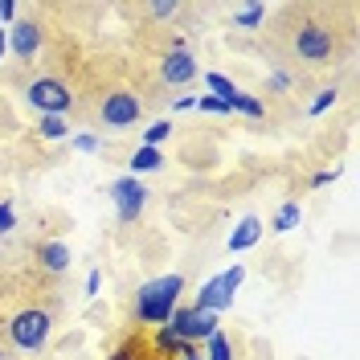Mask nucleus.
<instances>
[{"instance_id": "f257e3e1", "label": "nucleus", "mask_w": 360, "mask_h": 360, "mask_svg": "<svg viewBox=\"0 0 360 360\" xmlns=\"http://www.w3.org/2000/svg\"><path fill=\"white\" fill-rule=\"evenodd\" d=\"M184 291V274H164L156 283H143L135 291V323H168Z\"/></svg>"}, {"instance_id": "f03ea898", "label": "nucleus", "mask_w": 360, "mask_h": 360, "mask_svg": "<svg viewBox=\"0 0 360 360\" xmlns=\"http://www.w3.org/2000/svg\"><path fill=\"white\" fill-rule=\"evenodd\" d=\"M246 283V270L242 266H229L221 270V274H213L209 283H205L201 291H197V311H213V315H221L229 303H233V295H238V287Z\"/></svg>"}, {"instance_id": "7ed1b4c3", "label": "nucleus", "mask_w": 360, "mask_h": 360, "mask_svg": "<svg viewBox=\"0 0 360 360\" xmlns=\"http://www.w3.org/2000/svg\"><path fill=\"white\" fill-rule=\"evenodd\" d=\"M8 336L25 352H41L45 340H49V311L45 307H25V311H17L13 323H8Z\"/></svg>"}, {"instance_id": "20e7f679", "label": "nucleus", "mask_w": 360, "mask_h": 360, "mask_svg": "<svg viewBox=\"0 0 360 360\" xmlns=\"http://www.w3.org/2000/svg\"><path fill=\"white\" fill-rule=\"evenodd\" d=\"M25 98L37 107V115H62V119H66V111L74 107L70 86L66 82H58V78H33L29 90H25Z\"/></svg>"}, {"instance_id": "39448f33", "label": "nucleus", "mask_w": 360, "mask_h": 360, "mask_svg": "<svg viewBox=\"0 0 360 360\" xmlns=\"http://www.w3.org/2000/svg\"><path fill=\"white\" fill-rule=\"evenodd\" d=\"M168 328L176 332L184 344H201L217 332V315L213 311H197V307H176L172 319H168Z\"/></svg>"}, {"instance_id": "423d86ee", "label": "nucleus", "mask_w": 360, "mask_h": 360, "mask_svg": "<svg viewBox=\"0 0 360 360\" xmlns=\"http://www.w3.org/2000/svg\"><path fill=\"white\" fill-rule=\"evenodd\" d=\"M139 115H143V103L135 98L131 90H111V94L103 98V123H107V127H115V131L131 127Z\"/></svg>"}, {"instance_id": "0eeeda50", "label": "nucleus", "mask_w": 360, "mask_h": 360, "mask_svg": "<svg viewBox=\"0 0 360 360\" xmlns=\"http://www.w3.org/2000/svg\"><path fill=\"white\" fill-rule=\"evenodd\" d=\"M111 201L119 209V221H135L148 205V188L139 184V176H123L111 184Z\"/></svg>"}, {"instance_id": "6e6552de", "label": "nucleus", "mask_w": 360, "mask_h": 360, "mask_svg": "<svg viewBox=\"0 0 360 360\" xmlns=\"http://www.w3.org/2000/svg\"><path fill=\"white\" fill-rule=\"evenodd\" d=\"M295 49H299V58H307V62H328L332 58V29H323V25H303L299 29V37H295Z\"/></svg>"}, {"instance_id": "1a4fd4ad", "label": "nucleus", "mask_w": 360, "mask_h": 360, "mask_svg": "<svg viewBox=\"0 0 360 360\" xmlns=\"http://www.w3.org/2000/svg\"><path fill=\"white\" fill-rule=\"evenodd\" d=\"M8 49L21 62H29L41 49V29H37V21H13V29H8Z\"/></svg>"}, {"instance_id": "9d476101", "label": "nucleus", "mask_w": 360, "mask_h": 360, "mask_svg": "<svg viewBox=\"0 0 360 360\" xmlns=\"http://www.w3.org/2000/svg\"><path fill=\"white\" fill-rule=\"evenodd\" d=\"M160 74H164V82L184 86V82H193V78H197V62H193V53H188V49H172V53L164 58Z\"/></svg>"}, {"instance_id": "9b49d317", "label": "nucleus", "mask_w": 360, "mask_h": 360, "mask_svg": "<svg viewBox=\"0 0 360 360\" xmlns=\"http://www.w3.org/2000/svg\"><path fill=\"white\" fill-rule=\"evenodd\" d=\"M258 238H262V221L258 217H242V221L233 225V233H229V250L242 254V250L258 246Z\"/></svg>"}, {"instance_id": "f8f14e48", "label": "nucleus", "mask_w": 360, "mask_h": 360, "mask_svg": "<svg viewBox=\"0 0 360 360\" xmlns=\"http://www.w3.org/2000/svg\"><path fill=\"white\" fill-rule=\"evenodd\" d=\"M37 258H41V266L49 270V274H62V270L74 262L66 242H45V246H37Z\"/></svg>"}, {"instance_id": "ddd939ff", "label": "nucleus", "mask_w": 360, "mask_h": 360, "mask_svg": "<svg viewBox=\"0 0 360 360\" xmlns=\"http://www.w3.org/2000/svg\"><path fill=\"white\" fill-rule=\"evenodd\" d=\"M205 86H209V94L221 103L225 111H229V103H233V94H238V86L225 78V74H205Z\"/></svg>"}, {"instance_id": "4468645a", "label": "nucleus", "mask_w": 360, "mask_h": 360, "mask_svg": "<svg viewBox=\"0 0 360 360\" xmlns=\"http://www.w3.org/2000/svg\"><path fill=\"white\" fill-rule=\"evenodd\" d=\"M201 356L205 360H233V344H229V336H225L221 328L205 340V352H201Z\"/></svg>"}, {"instance_id": "2eb2a0df", "label": "nucleus", "mask_w": 360, "mask_h": 360, "mask_svg": "<svg viewBox=\"0 0 360 360\" xmlns=\"http://www.w3.org/2000/svg\"><path fill=\"white\" fill-rule=\"evenodd\" d=\"M37 135H41V139H66L70 123L62 115H41V119H37Z\"/></svg>"}, {"instance_id": "dca6fc26", "label": "nucleus", "mask_w": 360, "mask_h": 360, "mask_svg": "<svg viewBox=\"0 0 360 360\" xmlns=\"http://www.w3.org/2000/svg\"><path fill=\"white\" fill-rule=\"evenodd\" d=\"M160 164H164L160 148H139V152L131 156V176H139V172H156Z\"/></svg>"}, {"instance_id": "f3484780", "label": "nucleus", "mask_w": 360, "mask_h": 360, "mask_svg": "<svg viewBox=\"0 0 360 360\" xmlns=\"http://www.w3.org/2000/svg\"><path fill=\"white\" fill-rule=\"evenodd\" d=\"M299 217H303V209H299V201H287L278 213H274V233H291L295 225H299Z\"/></svg>"}, {"instance_id": "a211bd4d", "label": "nucleus", "mask_w": 360, "mask_h": 360, "mask_svg": "<svg viewBox=\"0 0 360 360\" xmlns=\"http://www.w3.org/2000/svg\"><path fill=\"white\" fill-rule=\"evenodd\" d=\"M148 356H152V348H148L143 340H123L111 352V360H148Z\"/></svg>"}, {"instance_id": "6ab92c4d", "label": "nucleus", "mask_w": 360, "mask_h": 360, "mask_svg": "<svg viewBox=\"0 0 360 360\" xmlns=\"http://www.w3.org/2000/svg\"><path fill=\"white\" fill-rule=\"evenodd\" d=\"M266 17V4H242L238 13H233V25H242V29H258Z\"/></svg>"}, {"instance_id": "aec40b11", "label": "nucleus", "mask_w": 360, "mask_h": 360, "mask_svg": "<svg viewBox=\"0 0 360 360\" xmlns=\"http://www.w3.org/2000/svg\"><path fill=\"white\" fill-rule=\"evenodd\" d=\"M168 135H172V123H168V119H156V123L143 131V148H160Z\"/></svg>"}, {"instance_id": "412c9836", "label": "nucleus", "mask_w": 360, "mask_h": 360, "mask_svg": "<svg viewBox=\"0 0 360 360\" xmlns=\"http://www.w3.org/2000/svg\"><path fill=\"white\" fill-rule=\"evenodd\" d=\"M229 111H242V115H250V119H258V115H262V103H258L254 94H242V90H238L233 103H229Z\"/></svg>"}, {"instance_id": "4be33fe9", "label": "nucleus", "mask_w": 360, "mask_h": 360, "mask_svg": "<svg viewBox=\"0 0 360 360\" xmlns=\"http://www.w3.org/2000/svg\"><path fill=\"white\" fill-rule=\"evenodd\" d=\"M328 107H336V90H319L315 103H311V115H323Z\"/></svg>"}, {"instance_id": "5701e85b", "label": "nucleus", "mask_w": 360, "mask_h": 360, "mask_svg": "<svg viewBox=\"0 0 360 360\" xmlns=\"http://www.w3.org/2000/svg\"><path fill=\"white\" fill-rule=\"evenodd\" d=\"M176 0H156V4H152V17H160V21H164V17H176Z\"/></svg>"}, {"instance_id": "b1692460", "label": "nucleus", "mask_w": 360, "mask_h": 360, "mask_svg": "<svg viewBox=\"0 0 360 360\" xmlns=\"http://www.w3.org/2000/svg\"><path fill=\"white\" fill-rule=\"evenodd\" d=\"M13 225H17V213H13V205L0 201V233H8Z\"/></svg>"}, {"instance_id": "393cba45", "label": "nucleus", "mask_w": 360, "mask_h": 360, "mask_svg": "<svg viewBox=\"0 0 360 360\" xmlns=\"http://www.w3.org/2000/svg\"><path fill=\"white\" fill-rule=\"evenodd\" d=\"M197 107H201L205 115H225V107L213 98V94H201V98H197Z\"/></svg>"}, {"instance_id": "a878e982", "label": "nucleus", "mask_w": 360, "mask_h": 360, "mask_svg": "<svg viewBox=\"0 0 360 360\" xmlns=\"http://www.w3.org/2000/svg\"><path fill=\"white\" fill-rule=\"evenodd\" d=\"M74 148L78 152H98V139L94 135H74Z\"/></svg>"}, {"instance_id": "bb28decb", "label": "nucleus", "mask_w": 360, "mask_h": 360, "mask_svg": "<svg viewBox=\"0 0 360 360\" xmlns=\"http://www.w3.org/2000/svg\"><path fill=\"white\" fill-rule=\"evenodd\" d=\"M0 21H4V25L17 21V4H13V0H0Z\"/></svg>"}, {"instance_id": "cd10ccee", "label": "nucleus", "mask_w": 360, "mask_h": 360, "mask_svg": "<svg viewBox=\"0 0 360 360\" xmlns=\"http://www.w3.org/2000/svg\"><path fill=\"white\" fill-rule=\"evenodd\" d=\"M98 287H103V274H98V270H90V274H86V299H94Z\"/></svg>"}, {"instance_id": "c85d7f7f", "label": "nucleus", "mask_w": 360, "mask_h": 360, "mask_svg": "<svg viewBox=\"0 0 360 360\" xmlns=\"http://www.w3.org/2000/svg\"><path fill=\"white\" fill-rule=\"evenodd\" d=\"M336 176H340L336 168H328V172H315V176H311V188H323V184H332Z\"/></svg>"}, {"instance_id": "c756f323", "label": "nucleus", "mask_w": 360, "mask_h": 360, "mask_svg": "<svg viewBox=\"0 0 360 360\" xmlns=\"http://www.w3.org/2000/svg\"><path fill=\"white\" fill-rule=\"evenodd\" d=\"M270 86H274V90H287V86H291V78H287V74H270Z\"/></svg>"}, {"instance_id": "7c9ffc66", "label": "nucleus", "mask_w": 360, "mask_h": 360, "mask_svg": "<svg viewBox=\"0 0 360 360\" xmlns=\"http://www.w3.org/2000/svg\"><path fill=\"white\" fill-rule=\"evenodd\" d=\"M172 107H176V111H193V107H197V98H193V94H184V98H176Z\"/></svg>"}, {"instance_id": "2f4dec72", "label": "nucleus", "mask_w": 360, "mask_h": 360, "mask_svg": "<svg viewBox=\"0 0 360 360\" xmlns=\"http://www.w3.org/2000/svg\"><path fill=\"white\" fill-rule=\"evenodd\" d=\"M4 45H8V33H4V25H0V62H4Z\"/></svg>"}, {"instance_id": "473e14b6", "label": "nucleus", "mask_w": 360, "mask_h": 360, "mask_svg": "<svg viewBox=\"0 0 360 360\" xmlns=\"http://www.w3.org/2000/svg\"><path fill=\"white\" fill-rule=\"evenodd\" d=\"M184 360H205V356H201V348H193V352H188Z\"/></svg>"}, {"instance_id": "72a5a7b5", "label": "nucleus", "mask_w": 360, "mask_h": 360, "mask_svg": "<svg viewBox=\"0 0 360 360\" xmlns=\"http://www.w3.org/2000/svg\"><path fill=\"white\" fill-rule=\"evenodd\" d=\"M148 360H168V356H160V352H152V356H148Z\"/></svg>"}, {"instance_id": "f704fd0d", "label": "nucleus", "mask_w": 360, "mask_h": 360, "mask_svg": "<svg viewBox=\"0 0 360 360\" xmlns=\"http://www.w3.org/2000/svg\"><path fill=\"white\" fill-rule=\"evenodd\" d=\"M0 360H4V356H0Z\"/></svg>"}]
</instances>
